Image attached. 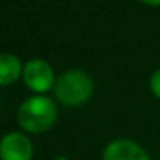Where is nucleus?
<instances>
[{"label": "nucleus", "instance_id": "obj_3", "mask_svg": "<svg viewBox=\"0 0 160 160\" xmlns=\"http://www.w3.org/2000/svg\"><path fill=\"white\" fill-rule=\"evenodd\" d=\"M22 78H24L26 86L29 90L36 91V93H45L55 84L53 69L50 67L48 62H45L42 59L28 60L24 69H22Z\"/></svg>", "mask_w": 160, "mask_h": 160}, {"label": "nucleus", "instance_id": "obj_6", "mask_svg": "<svg viewBox=\"0 0 160 160\" xmlns=\"http://www.w3.org/2000/svg\"><path fill=\"white\" fill-rule=\"evenodd\" d=\"M24 67L12 53H0V86H7L19 79Z\"/></svg>", "mask_w": 160, "mask_h": 160}, {"label": "nucleus", "instance_id": "obj_2", "mask_svg": "<svg viewBox=\"0 0 160 160\" xmlns=\"http://www.w3.org/2000/svg\"><path fill=\"white\" fill-rule=\"evenodd\" d=\"M53 93L62 105H81L93 93V81L83 71H66L55 79Z\"/></svg>", "mask_w": 160, "mask_h": 160}, {"label": "nucleus", "instance_id": "obj_8", "mask_svg": "<svg viewBox=\"0 0 160 160\" xmlns=\"http://www.w3.org/2000/svg\"><path fill=\"white\" fill-rule=\"evenodd\" d=\"M143 4L146 5H152V7H157V5H160V0H141Z\"/></svg>", "mask_w": 160, "mask_h": 160}, {"label": "nucleus", "instance_id": "obj_1", "mask_svg": "<svg viewBox=\"0 0 160 160\" xmlns=\"http://www.w3.org/2000/svg\"><path fill=\"white\" fill-rule=\"evenodd\" d=\"M18 121L28 132H45L57 121V105L48 97H31L21 103Z\"/></svg>", "mask_w": 160, "mask_h": 160}, {"label": "nucleus", "instance_id": "obj_7", "mask_svg": "<svg viewBox=\"0 0 160 160\" xmlns=\"http://www.w3.org/2000/svg\"><path fill=\"white\" fill-rule=\"evenodd\" d=\"M150 88H152V93L157 98H160V69H157L152 74V79H150Z\"/></svg>", "mask_w": 160, "mask_h": 160}, {"label": "nucleus", "instance_id": "obj_4", "mask_svg": "<svg viewBox=\"0 0 160 160\" xmlns=\"http://www.w3.org/2000/svg\"><path fill=\"white\" fill-rule=\"evenodd\" d=\"M33 143L22 132H9L0 139V160H31Z\"/></svg>", "mask_w": 160, "mask_h": 160}, {"label": "nucleus", "instance_id": "obj_5", "mask_svg": "<svg viewBox=\"0 0 160 160\" xmlns=\"http://www.w3.org/2000/svg\"><path fill=\"white\" fill-rule=\"evenodd\" d=\"M103 160H150V157L131 139H114L105 146Z\"/></svg>", "mask_w": 160, "mask_h": 160}]
</instances>
